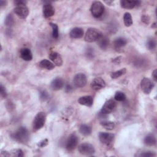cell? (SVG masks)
I'll list each match as a JSON object with an SVG mask.
<instances>
[{
	"label": "cell",
	"instance_id": "6da1fadb",
	"mask_svg": "<svg viewBox=\"0 0 157 157\" xmlns=\"http://www.w3.org/2000/svg\"><path fill=\"white\" fill-rule=\"evenodd\" d=\"M12 138L21 144H26L29 139V132L25 127H20L12 135Z\"/></svg>",
	"mask_w": 157,
	"mask_h": 157
},
{
	"label": "cell",
	"instance_id": "7a4b0ae2",
	"mask_svg": "<svg viewBox=\"0 0 157 157\" xmlns=\"http://www.w3.org/2000/svg\"><path fill=\"white\" fill-rule=\"evenodd\" d=\"M16 6L14 8L15 13L21 19L26 18L29 14V10L23 1H15Z\"/></svg>",
	"mask_w": 157,
	"mask_h": 157
},
{
	"label": "cell",
	"instance_id": "3957f363",
	"mask_svg": "<svg viewBox=\"0 0 157 157\" xmlns=\"http://www.w3.org/2000/svg\"><path fill=\"white\" fill-rule=\"evenodd\" d=\"M102 33L94 28H90L87 29L85 35V40L88 42H93L98 41L101 37Z\"/></svg>",
	"mask_w": 157,
	"mask_h": 157
},
{
	"label": "cell",
	"instance_id": "277c9868",
	"mask_svg": "<svg viewBox=\"0 0 157 157\" xmlns=\"http://www.w3.org/2000/svg\"><path fill=\"white\" fill-rule=\"evenodd\" d=\"M46 114L44 112H40L36 114L33 121V128L34 131H37L41 129L45 122Z\"/></svg>",
	"mask_w": 157,
	"mask_h": 157
},
{
	"label": "cell",
	"instance_id": "5b68a950",
	"mask_svg": "<svg viewBox=\"0 0 157 157\" xmlns=\"http://www.w3.org/2000/svg\"><path fill=\"white\" fill-rule=\"evenodd\" d=\"M104 6L100 1H94L91 7V12L95 18H99L104 12Z\"/></svg>",
	"mask_w": 157,
	"mask_h": 157
},
{
	"label": "cell",
	"instance_id": "8992f818",
	"mask_svg": "<svg viewBox=\"0 0 157 157\" xmlns=\"http://www.w3.org/2000/svg\"><path fill=\"white\" fill-rule=\"evenodd\" d=\"M154 86L155 85L153 83V82L148 78L144 77L141 80L140 88L142 91L146 94H148L151 93Z\"/></svg>",
	"mask_w": 157,
	"mask_h": 157
},
{
	"label": "cell",
	"instance_id": "52a82bcc",
	"mask_svg": "<svg viewBox=\"0 0 157 157\" xmlns=\"http://www.w3.org/2000/svg\"><path fill=\"white\" fill-rule=\"evenodd\" d=\"M114 134L112 133L105 132H101L99 134V139L101 143L110 146L112 144V142L114 140Z\"/></svg>",
	"mask_w": 157,
	"mask_h": 157
},
{
	"label": "cell",
	"instance_id": "ba28073f",
	"mask_svg": "<svg viewBox=\"0 0 157 157\" xmlns=\"http://www.w3.org/2000/svg\"><path fill=\"white\" fill-rule=\"evenodd\" d=\"M78 150L80 154L83 155H91L95 152L94 147L89 143L81 144L78 147Z\"/></svg>",
	"mask_w": 157,
	"mask_h": 157
},
{
	"label": "cell",
	"instance_id": "9c48e42d",
	"mask_svg": "<svg viewBox=\"0 0 157 157\" xmlns=\"http://www.w3.org/2000/svg\"><path fill=\"white\" fill-rule=\"evenodd\" d=\"M87 82L86 76L83 73L76 74L73 78L74 85L78 88H82L85 86Z\"/></svg>",
	"mask_w": 157,
	"mask_h": 157
},
{
	"label": "cell",
	"instance_id": "30bf717a",
	"mask_svg": "<svg viewBox=\"0 0 157 157\" xmlns=\"http://www.w3.org/2000/svg\"><path fill=\"white\" fill-rule=\"evenodd\" d=\"M77 143L78 137L75 134L73 133L68 137L66 144V148L68 151H72L76 147Z\"/></svg>",
	"mask_w": 157,
	"mask_h": 157
},
{
	"label": "cell",
	"instance_id": "8fae6325",
	"mask_svg": "<svg viewBox=\"0 0 157 157\" xmlns=\"http://www.w3.org/2000/svg\"><path fill=\"white\" fill-rule=\"evenodd\" d=\"M116 107V102L113 99H109L107 101L104 105L102 106L101 112L105 113V114H109L111 113Z\"/></svg>",
	"mask_w": 157,
	"mask_h": 157
},
{
	"label": "cell",
	"instance_id": "7c38bea8",
	"mask_svg": "<svg viewBox=\"0 0 157 157\" xmlns=\"http://www.w3.org/2000/svg\"><path fill=\"white\" fill-rule=\"evenodd\" d=\"M105 82L101 77L94 78L91 83V87L94 90H99L101 89L105 88Z\"/></svg>",
	"mask_w": 157,
	"mask_h": 157
},
{
	"label": "cell",
	"instance_id": "4fadbf2b",
	"mask_svg": "<svg viewBox=\"0 0 157 157\" xmlns=\"http://www.w3.org/2000/svg\"><path fill=\"white\" fill-rule=\"evenodd\" d=\"M44 17L46 18L52 17L55 14V9L53 6L49 2L45 3L43 6L42 8Z\"/></svg>",
	"mask_w": 157,
	"mask_h": 157
},
{
	"label": "cell",
	"instance_id": "5bb4252c",
	"mask_svg": "<svg viewBox=\"0 0 157 157\" xmlns=\"http://www.w3.org/2000/svg\"><path fill=\"white\" fill-rule=\"evenodd\" d=\"M140 1H128L121 0L120 1V5L121 7L126 9H131L135 7L140 5Z\"/></svg>",
	"mask_w": 157,
	"mask_h": 157
},
{
	"label": "cell",
	"instance_id": "9a60e30c",
	"mask_svg": "<svg viewBox=\"0 0 157 157\" xmlns=\"http://www.w3.org/2000/svg\"><path fill=\"white\" fill-rule=\"evenodd\" d=\"M50 60L54 64L57 66H61L63 64V59L61 55L55 52H52L49 54L48 56Z\"/></svg>",
	"mask_w": 157,
	"mask_h": 157
},
{
	"label": "cell",
	"instance_id": "2e32d148",
	"mask_svg": "<svg viewBox=\"0 0 157 157\" xmlns=\"http://www.w3.org/2000/svg\"><path fill=\"white\" fill-rule=\"evenodd\" d=\"M64 85V82L63 79L60 77H56L52 81L50 86L53 90H59L63 88Z\"/></svg>",
	"mask_w": 157,
	"mask_h": 157
},
{
	"label": "cell",
	"instance_id": "e0dca14e",
	"mask_svg": "<svg viewBox=\"0 0 157 157\" xmlns=\"http://www.w3.org/2000/svg\"><path fill=\"white\" fill-rule=\"evenodd\" d=\"M21 58L26 61H31L33 59V54L31 50L28 48H23L20 50V53Z\"/></svg>",
	"mask_w": 157,
	"mask_h": 157
},
{
	"label": "cell",
	"instance_id": "ac0fdd59",
	"mask_svg": "<svg viewBox=\"0 0 157 157\" xmlns=\"http://www.w3.org/2000/svg\"><path fill=\"white\" fill-rule=\"evenodd\" d=\"M78 102L82 105L91 107L93 103V99L91 96H84L78 99Z\"/></svg>",
	"mask_w": 157,
	"mask_h": 157
},
{
	"label": "cell",
	"instance_id": "d6986e66",
	"mask_svg": "<svg viewBox=\"0 0 157 157\" xmlns=\"http://www.w3.org/2000/svg\"><path fill=\"white\" fill-rule=\"evenodd\" d=\"M83 34H84L83 29L79 27H76L73 28L69 33L70 37L73 39L81 38L82 37H83Z\"/></svg>",
	"mask_w": 157,
	"mask_h": 157
},
{
	"label": "cell",
	"instance_id": "ffe728a7",
	"mask_svg": "<svg viewBox=\"0 0 157 157\" xmlns=\"http://www.w3.org/2000/svg\"><path fill=\"white\" fill-rule=\"evenodd\" d=\"M39 66L42 68L48 70H52L55 67V64L48 59H43L40 61L39 63Z\"/></svg>",
	"mask_w": 157,
	"mask_h": 157
},
{
	"label": "cell",
	"instance_id": "44dd1931",
	"mask_svg": "<svg viewBox=\"0 0 157 157\" xmlns=\"http://www.w3.org/2000/svg\"><path fill=\"white\" fill-rule=\"evenodd\" d=\"M109 44V39L106 36L102 37L98 40V45L102 50H105Z\"/></svg>",
	"mask_w": 157,
	"mask_h": 157
},
{
	"label": "cell",
	"instance_id": "7402d4cb",
	"mask_svg": "<svg viewBox=\"0 0 157 157\" xmlns=\"http://www.w3.org/2000/svg\"><path fill=\"white\" fill-rule=\"evenodd\" d=\"M126 43L127 41L124 38L120 37L115 39V40L113 41V46L116 49H119L125 46Z\"/></svg>",
	"mask_w": 157,
	"mask_h": 157
},
{
	"label": "cell",
	"instance_id": "603a6c76",
	"mask_svg": "<svg viewBox=\"0 0 157 157\" xmlns=\"http://www.w3.org/2000/svg\"><path fill=\"white\" fill-rule=\"evenodd\" d=\"M144 143L148 146H153L156 144V138L152 134H148L144 138Z\"/></svg>",
	"mask_w": 157,
	"mask_h": 157
},
{
	"label": "cell",
	"instance_id": "cb8c5ba5",
	"mask_svg": "<svg viewBox=\"0 0 157 157\" xmlns=\"http://www.w3.org/2000/svg\"><path fill=\"white\" fill-rule=\"evenodd\" d=\"M91 128L87 125V124H82L79 127V132H80L81 134L87 136L91 134Z\"/></svg>",
	"mask_w": 157,
	"mask_h": 157
},
{
	"label": "cell",
	"instance_id": "d4e9b609",
	"mask_svg": "<svg viewBox=\"0 0 157 157\" xmlns=\"http://www.w3.org/2000/svg\"><path fill=\"white\" fill-rule=\"evenodd\" d=\"M123 21H124V25L126 27H129V26H131L132 25L133 21H132L131 15V13L129 12H126L124 14Z\"/></svg>",
	"mask_w": 157,
	"mask_h": 157
},
{
	"label": "cell",
	"instance_id": "484cf974",
	"mask_svg": "<svg viewBox=\"0 0 157 157\" xmlns=\"http://www.w3.org/2000/svg\"><path fill=\"white\" fill-rule=\"evenodd\" d=\"M101 125L107 130H112L115 128V123L111 121H103L101 122Z\"/></svg>",
	"mask_w": 157,
	"mask_h": 157
},
{
	"label": "cell",
	"instance_id": "4316f807",
	"mask_svg": "<svg viewBox=\"0 0 157 157\" xmlns=\"http://www.w3.org/2000/svg\"><path fill=\"white\" fill-rule=\"evenodd\" d=\"M126 72V68H123L120 70H118L117 71H115L114 72H112L111 74H110V77L112 78H113V79H115V78H117L120 77H121V75H124Z\"/></svg>",
	"mask_w": 157,
	"mask_h": 157
},
{
	"label": "cell",
	"instance_id": "83f0119b",
	"mask_svg": "<svg viewBox=\"0 0 157 157\" xmlns=\"http://www.w3.org/2000/svg\"><path fill=\"white\" fill-rule=\"evenodd\" d=\"M5 25L6 26L8 27H11L12 26H13V23H14V20H13V17L12 15V14H8V15L6 17V19H5Z\"/></svg>",
	"mask_w": 157,
	"mask_h": 157
},
{
	"label": "cell",
	"instance_id": "f1b7e54d",
	"mask_svg": "<svg viewBox=\"0 0 157 157\" xmlns=\"http://www.w3.org/2000/svg\"><path fill=\"white\" fill-rule=\"evenodd\" d=\"M50 25L52 28V36L54 38H58L59 33H58V27L56 23H50Z\"/></svg>",
	"mask_w": 157,
	"mask_h": 157
},
{
	"label": "cell",
	"instance_id": "f546056e",
	"mask_svg": "<svg viewBox=\"0 0 157 157\" xmlns=\"http://www.w3.org/2000/svg\"><path fill=\"white\" fill-rule=\"evenodd\" d=\"M114 98L115 100H117L118 101H123L126 99V96L124 93L118 91L115 93Z\"/></svg>",
	"mask_w": 157,
	"mask_h": 157
},
{
	"label": "cell",
	"instance_id": "4dcf8cb0",
	"mask_svg": "<svg viewBox=\"0 0 157 157\" xmlns=\"http://www.w3.org/2000/svg\"><path fill=\"white\" fill-rule=\"evenodd\" d=\"M146 45H147V47L148 48V50H153L155 47H156V42L155 40L152 39V38H150V39H148L147 41V44H146Z\"/></svg>",
	"mask_w": 157,
	"mask_h": 157
},
{
	"label": "cell",
	"instance_id": "1f68e13d",
	"mask_svg": "<svg viewBox=\"0 0 157 157\" xmlns=\"http://www.w3.org/2000/svg\"><path fill=\"white\" fill-rule=\"evenodd\" d=\"M40 99L42 101H45L49 98V94L48 92L45 90H41L39 93Z\"/></svg>",
	"mask_w": 157,
	"mask_h": 157
},
{
	"label": "cell",
	"instance_id": "d6a6232c",
	"mask_svg": "<svg viewBox=\"0 0 157 157\" xmlns=\"http://www.w3.org/2000/svg\"><path fill=\"white\" fill-rule=\"evenodd\" d=\"M11 153L12 154L13 156H17V157H22L24 156L23 151L21 149H15L12 150L11 151Z\"/></svg>",
	"mask_w": 157,
	"mask_h": 157
},
{
	"label": "cell",
	"instance_id": "836d02e7",
	"mask_svg": "<svg viewBox=\"0 0 157 157\" xmlns=\"http://www.w3.org/2000/svg\"><path fill=\"white\" fill-rule=\"evenodd\" d=\"M85 55L86 56V57L88 58H90V59L93 58L94 55V52L93 48L91 47H88L86 50Z\"/></svg>",
	"mask_w": 157,
	"mask_h": 157
},
{
	"label": "cell",
	"instance_id": "e575fe53",
	"mask_svg": "<svg viewBox=\"0 0 157 157\" xmlns=\"http://www.w3.org/2000/svg\"><path fill=\"white\" fill-rule=\"evenodd\" d=\"M140 156H144V157H153V156H155L156 154L152 151H144L143 153H142L140 155Z\"/></svg>",
	"mask_w": 157,
	"mask_h": 157
},
{
	"label": "cell",
	"instance_id": "d590c367",
	"mask_svg": "<svg viewBox=\"0 0 157 157\" xmlns=\"http://www.w3.org/2000/svg\"><path fill=\"white\" fill-rule=\"evenodd\" d=\"M48 144V140L47 139H45L44 140H42L37 144V146L39 147H44Z\"/></svg>",
	"mask_w": 157,
	"mask_h": 157
},
{
	"label": "cell",
	"instance_id": "8d00e7d4",
	"mask_svg": "<svg viewBox=\"0 0 157 157\" xmlns=\"http://www.w3.org/2000/svg\"><path fill=\"white\" fill-rule=\"evenodd\" d=\"M1 95L2 98H5L7 96L6 90L2 85H1Z\"/></svg>",
	"mask_w": 157,
	"mask_h": 157
},
{
	"label": "cell",
	"instance_id": "74e56055",
	"mask_svg": "<svg viewBox=\"0 0 157 157\" xmlns=\"http://www.w3.org/2000/svg\"><path fill=\"white\" fill-rule=\"evenodd\" d=\"M142 21L144 23H145L146 24H148L150 22V18H149V17L148 15H144L142 16Z\"/></svg>",
	"mask_w": 157,
	"mask_h": 157
},
{
	"label": "cell",
	"instance_id": "f35d334b",
	"mask_svg": "<svg viewBox=\"0 0 157 157\" xmlns=\"http://www.w3.org/2000/svg\"><path fill=\"white\" fill-rule=\"evenodd\" d=\"M121 58H122L121 56H118V57L114 58V59L112 60V61H113V63H117V64H118V63H120L121 62Z\"/></svg>",
	"mask_w": 157,
	"mask_h": 157
},
{
	"label": "cell",
	"instance_id": "ab89813d",
	"mask_svg": "<svg viewBox=\"0 0 157 157\" xmlns=\"http://www.w3.org/2000/svg\"><path fill=\"white\" fill-rule=\"evenodd\" d=\"M156 74H157V71H156V69H155L153 72H152V77L153 78V80L156 82L157 81V76H156Z\"/></svg>",
	"mask_w": 157,
	"mask_h": 157
},
{
	"label": "cell",
	"instance_id": "60d3db41",
	"mask_svg": "<svg viewBox=\"0 0 157 157\" xmlns=\"http://www.w3.org/2000/svg\"><path fill=\"white\" fill-rule=\"evenodd\" d=\"M65 89H66V92H69V91L72 90V87H71L70 85H66Z\"/></svg>",
	"mask_w": 157,
	"mask_h": 157
},
{
	"label": "cell",
	"instance_id": "b9f144b4",
	"mask_svg": "<svg viewBox=\"0 0 157 157\" xmlns=\"http://www.w3.org/2000/svg\"><path fill=\"white\" fill-rule=\"evenodd\" d=\"M2 155H4V156H9V155H10V154H9V153H8V152H7V151H2Z\"/></svg>",
	"mask_w": 157,
	"mask_h": 157
},
{
	"label": "cell",
	"instance_id": "7bdbcfd3",
	"mask_svg": "<svg viewBox=\"0 0 157 157\" xmlns=\"http://www.w3.org/2000/svg\"><path fill=\"white\" fill-rule=\"evenodd\" d=\"M4 4H6V1H0V5L1 7H2L4 6Z\"/></svg>",
	"mask_w": 157,
	"mask_h": 157
},
{
	"label": "cell",
	"instance_id": "ee69618b",
	"mask_svg": "<svg viewBox=\"0 0 157 157\" xmlns=\"http://www.w3.org/2000/svg\"><path fill=\"white\" fill-rule=\"evenodd\" d=\"M107 4H112V2H113V1H105Z\"/></svg>",
	"mask_w": 157,
	"mask_h": 157
}]
</instances>
